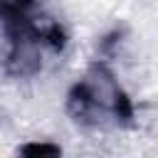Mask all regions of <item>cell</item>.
<instances>
[{
  "label": "cell",
  "instance_id": "7a4b0ae2",
  "mask_svg": "<svg viewBox=\"0 0 158 158\" xmlns=\"http://www.w3.org/2000/svg\"><path fill=\"white\" fill-rule=\"evenodd\" d=\"M67 114L89 128H131L136 123V109L131 96L121 89L118 79L104 62L89 64L86 74L67 94Z\"/></svg>",
  "mask_w": 158,
  "mask_h": 158
},
{
  "label": "cell",
  "instance_id": "6da1fadb",
  "mask_svg": "<svg viewBox=\"0 0 158 158\" xmlns=\"http://www.w3.org/2000/svg\"><path fill=\"white\" fill-rule=\"evenodd\" d=\"M0 32L5 40V72L10 77H35L47 57L67 49L64 25L42 0H0Z\"/></svg>",
  "mask_w": 158,
  "mask_h": 158
},
{
  "label": "cell",
  "instance_id": "3957f363",
  "mask_svg": "<svg viewBox=\"0 0 158 158\" xmlns=\"http://www.w3.org/2000/svg\"><path fill=\"white\" fill-rule=\"evenodd\" d=\"M20 153L22 156H59L62 148L54 143H25L20 146Z\"/></svg>",
  "mask_w": 158,
  "mask_h": 158
}]
</instances>
